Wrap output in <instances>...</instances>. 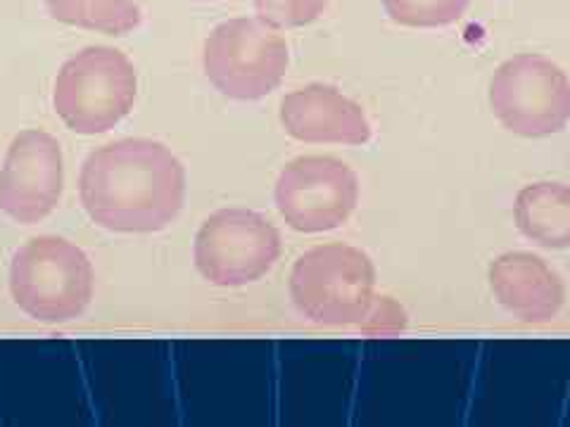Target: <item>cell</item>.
I'll return each mask as SVG.
<instances>
[{
    "mask_svg": "<svg viewBox=\"0 0 570 427\" xmlns=\"http://www.w3.org/2000/svg\"><path fill=\"white\" fill-rule=\"evenodd\" d=\"M81 205L115 234H157L184 207L186 171L163 142L127 138L88 155L79 181Z\"/></svg>",
    "mask_w": 570,
    "mask_h": 427,
    "instance_id": "obj_1",
    "label": "cell"
},
{
    "mask_svg": "<svg viewBox=\"0 0 570 427\" xmlns=\"http://www.w3.org/2000/svg\"><path fill=\"white\" fill-rule=\"evenodd\" d=\"M10 292L27 316L41 324H67L91 305V259L65 238H33L12 259Z\"/></svg>",
    "mask_w": 570,
    "mask_h": 427,
    "instance_id": "obj_2",
    "label": "cell"
},
{
    "mask_svg": "<svg viewBox=\"0 0 570 427\" xmlns=\"http://www.w3.org/2000/svg\"><path fill=\"white\" fill-rule=\"evenodd\" d=\"M376 266L362 249L331 242L302 255L291 274L297 311L318 326H356L368 316Z\"/></svg>",
    "mask_w": 570,
    "mask_h": 427,
    "instance_id": "obj_3",
    "label": "cell"
},
{
    "mask_svg": "<svg viewBox=\"0 0 570 427\" xmlns=\"http://www.w3.org/2000/svg\"><path fill=\"white\" fill-rule=\"evenodd\" d=\"M138 93L136 69L121 50L91 46L58 71L52 105L71 131L96 136L115 129L131 112Z\"/></svg>",
    "mask_w": 570,
    "mask_h": 427,
    "instance_id": "obj_4",
    "label": "cell"
},
{
    "mask_svg": "<svg viewBox=\"0 0 570 427\" xmlns=\"http://www.w3.org/2000/svg\"><path fill=\"white\" fill-rule=\"evenodd\" d=\"M203 62L219 93L234 100H259L283 81L291 52L283 36L259 17H238L209 33Z\"/></svg>",
    "mask_w": 570,
    "mask_h": 427,
    "instance_id": "obj_5",
    "label": "cell"
},
{
    "mask_svg": "<svg viewBox=\"0 0 570 427\" xmlns=\"http://www.w3.org/2000/svg\"><path fill=\"white\" fill-rule=\"evenodd\" d=\"M490 107L515 136H554L570 121V79L542 56L509 58L490 79Z\"/></svg>",
    "mask_w": 570,
    "mask_h": 427,
    "instance_id": "obj_6",
    "label": "cell"
},
{
    "mask_svg": "<svg viewBox=\"0 0 570 427\" xmlns=\"http://www.w3.org/2000/svg\"><path fill=\"white\" fill-rule=\"evenodd\" d=\"M281 257L278 228L253 209H222L195 236V266L217 288H243L269 274Z\"/></svg>",
    "mask_w": 570,
    "mask_h": 427,
    "instance_id": "obj_7",
    "label": "cell"
},
{
    "mask_svg": "<svg viewBox=\"0 0 570 427\" xmlns=\"http://www.w3.org/2000/svg\"><path fill=\"white\" fill-rule=\"evenodd\" d=\"M276 207L297 234L341 228L360 202V178L335 157H297L276 181Z\"/></svg>",
    "mask_w": 570,
    "mask_h": 427,
    "instance_id": "obj_8",
    "label": "cell"
},
{
    "mask_svg": "<svg viewBox=\"0 0 570 427\" xmlns=\"http://www.w3.org/2000/svg\"><path fill=\"white\" fill-rule=\"evenodd\" d=\"M60 142L46 131H22L12 140L0 171V209L17 224H39L62 198Z\"/></svg>",
    "mask_w": 570,
    "mask_h": 427,
    "instance_id": "obj_9",
    "label": "cell"
},
{
    "mask_svg": "<svg viewBox=\"0 0 570 427\" xmlns=\"http://www.w3.org/2000/svg\"><path fill=\"white\" fill-rule=\"evenodd\" d=\"M281 123L302 142H341L364 146L371 140V121L360 102L328 83H309L281 102Z\"/></svg>",
    "mask_w": 570,
    "mask_h": 427,
    "instance_id": "obj_10",
    "label": "cell"
},
{
    "mask_svg": "<svg viewBox=\"0 0 570 427\" xmlns=\"http://www.w3.org/2000/svg\"><path fill=\"white\" fill-rule=\"evenodd\" d=\"M494 299L523 324H549L563 301L566 288L551 266L530 252H507L490 266Z\"/></svg>",
    "mask_w": 570,
    "mask_h": 427,
    "instance_id": "obj_11",
    "label": "cell"
},
{
    "mask_svg": "<svg viewBox=\"0 0 570 427\" xmlns=\"http://www.w3.org/2000/svg\"><path fill=\"white\" fill-rule=\"evenodd\" d=\"M521 234L547 249L570 247V188L554 181L525 186L513 205Z\"/></svg>",
    "mask_w": 570,
    "mask_h": 427,
    "instance_id": "obj_12",
    "label": "cell"
},
{
    "mask_svg": "<svg viewBox=\"0 0 570 427\" xmlns=\"http://www.w3.org/2000/svg\"><path fill=\"white\" fill-rule=\"evenodd\" d=\"M46 8L52 20L62 24L110 36L131 33L142 22L134 0H46Z\"/></svg>",
    "mask_w": 570,
    "mask_h": 427,
    "instance_id": "obj_13",
    "label": "cell"
},
{
    "mask_svg": "<svg viewBox=\"0 0 570 427\" xmlns=\"http://www.w3.org/2000/svg\"><path fill=\"white\" fill-rule=\"evenodd\" d=\"M395 24L412 29H438L459 22L471 0H381Z\"/></svg>",
    "mask_w": 570,
    "mask_h": 427,
    "instance_id": "obj_14",
    "label": "cell"
},
{
    "mask_svg": "<svg viewBox=\"0 0 570 427\" xmlns=\"http://www.w3.org/2000/svg\"><path fill=\"white\" fill-rule=\"evenodd\" d=\"M259 20L274 29H299L316 22L331 0H253Z\"/></svg>",
    "mask_w": 570,
    "mask_h": 427,
    "instance_id": "obj_15",
    "label": "cell"
}]
</instances>
